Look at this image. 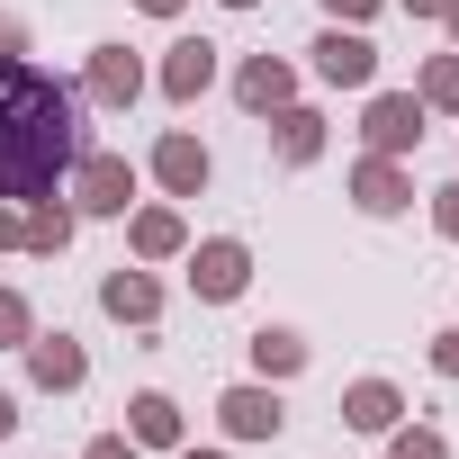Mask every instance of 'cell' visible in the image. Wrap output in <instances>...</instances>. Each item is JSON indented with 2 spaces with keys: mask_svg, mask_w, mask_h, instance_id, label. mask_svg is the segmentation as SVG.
<instances>
[{
  "mask_svg": "<svg viewBox=\"0 0 459 459\" xmlns=\"http://www.w3.org/2000/svg\"><path fill=\"white\" fill-rule=\"evenodd\" d=\"M82 153V91L55 82L46 64H0V198L28 207V198H55L64 171Z\"/></svg>",
  "mask_w": 459,
  "mask_h": 459,
  "instance_id": "obj_1",
  "label": "cell"
},
{
  "mask_svg": "<svg viewBox=\"0 0 459 459\" xmlns=\"http://www.w3.org/2000/svg\"><path fill=\"white\" fill-rule=\"evenodd\" d=\"M64 198H73V216H126V207H135V162L82 144L73 171H64Z\"/></svg>",
  "mask_w": 459,
  "mask_h": 459,
  "instance_id": "obj_2",
  "label": "cell"
},
{
  "mask_svg": "<svg viewBox=\"0 0 459 459\" xmlns=\"http://www.w3.org/2000/svg\"><path fill=\"white\" fill-rule=\"evenodd\" d=\"M189 289H198V307H235V298L253 289V244H244V235L189 244Z\"/></svg>",
  "mask_w": 459,
  "mask_h": 459,
  "instance_id": "obj_3",
  "label": "cell"
},
{
  "mask_svg": "<svg viewBox=\"0 0 459 459\" xmlns=\"http://www.w3.org/2000/svg\"><path fill=\"white\" fill-rule=\"evenodd\" d=\"M423 117H432V108H423L414 91H369V108H360V144L405 162V153L423 144Z\"/></svg>",
  "mask_w": 459,
  "mask_h": 459,
  "instance_id": "obj_4",
  "label": "cell"
},
{
  "mask_svg": "<svg viewBox=\"0 0 459 459\" xmlns=\"http://www.w3.org/2000/svg\"><path fill=\"white\" fill-rule=\"evenodd\" d=\"M216 423H225V441H280L289 405H280V387H271V378H235V387L216 396Z\"/></svg>",
  "mask_w": 459,
  "mask_h": 459,
  "instance_id": "obj_5",
  "label": "cell"
},
{
  "mask_svg": "<svg viewBox=\"0 0 459 459\" xmlns=\"http://www.w3.org/2000/svg\"><path fill=\"white\" fill-rule=\"evenodd\" d=\"M307 55H316V82L325 91H378V46L360 28H325Z\"/></svg>",
  "mask_w": 459,
  "mask_h": 459,
  "instance_id": "obj_6",
  "label": "cell"
},
{
  "mask_svg": "<svg viewBox=\"0 0 459 459\" xmlns=\"http://www.w3.org/2000/svg\"><path fill=\"white\" fill-rule=\"evenodd\" d=\"M82 100H91V108H135V100H144V64H135V46H91V64H82Z\"/></svg>",
  "mask_w": 459,
  "mask_h": 459,
  "instance_id": "obj_7",
  "label": "cell"
},
{
  "mask_svg": "<svg viewBox=\"0 0 459 459\" xmlns=\"http://www.w3.org/2000/svg\"><path fill=\"white\" fill-rule=\"evenodd\" d=\"M351 207H360V216H405V207H414V171H405L396 153H360V162H351Z\"/></svg>",
  "mask_w": 459,
  "mask_h": 459,
  "instance_id": "obj_8",
  "label": "cell"
},
{
  "mask_svg": "<svg viewBox=\"0 0 459 459\" xmlns=\"http://www.w3.org/2000/svg\"><path fill=\"white\" fill-rule=\"evenodd\" d=\"M19 360H28V378H37L46 396H73V387L91 378V351H82V333H64V325H55V333H28Z\"/></svg>",
  "mask_w": 459,
  "mask_h": 459,
  "instance_id": "obj_9",
  "label": "cell"
},
{
  "mask_svg": "<svg viewBox=\"0 0 459 459\" xmlns=\"http://www.w3.org/2000/svg\"><path fill=\"white\" fill-rule=\"evenodd\" d=\"M126 253H135L144 271L189 253V225H180V207H171V198H153V207H126Z\"/></svg>",
  "mask_w": 459,
  "mask_h": 459,
  "instance_id": "obj_10",
  "label": "cell"
},
{
  "mask_svg": "<svg viewBox=\"0 0 459 459\" xmlns=\"http://www.w3.org/2000/svg\"><path fill=\"white\" fill-rule=\"evenodd\" d=\"M73 235H82V216H73V198H64V189H55V198H28V207H19V253L55 262V253H73Z\"/></svg>",
  "mask_w": 459,
  "mask_h": 459,
  "instance_id": "obj_11",
  "label": "cell"
},
{
  "mask_svg": "<svg viewBox=\"0 0 459 459\" xmlns=\"http://www.w3.org/2000/svg\"><path fill=\"white\" fill-rule=\"evenodd\" d=\"M235 100H244L253 117L289 108V100H298V64H289V55H244V64H235Z\"/></svg>",
  "mask_w": 459,
  "mask_h": 459,
  "instance_id": "obj_12",
  "label": "cell"
},
{
  "mask_svg": "<svg viewBox=\"0 0 459 459\" xmlns=\"http://www.w3.org/2000/svg\"><path fill=\"white\" fill-rule=\"evenodd\" d=\"M207 171H216V162H207V144H198L189 126H171V135L153 144V180H162V198H198Z\"/></svg>",
  "mask_w": 459,
  "mask_h": 459,
  "instance_id": "obj_13",
  "label": "cell"
},
{
  "mask_svg": "<svg viewBox=\"0 0 459 459\" xmlns=\"http://www.w3.org/2000/svg\"><path fill=\"white\" fill-rule=\"evenodd\" d=\"M153 82H162V100H180V108H189V100H207V91H216V46H207V37H180V46L162 55V73H153Z\"/></svg>",
  "mask_w": 459,
  "mask_h": 459,
  "instance_id": "obj_14",
  "label": "cell"
},
{
  "mask_svg": "<svg viewBox=\"0 0 459 459\" xmlns=\"http://www.w3.org/2000/svg\"><path fill=\"white\" fill-rule=\"evenodd\" d=\"M342 423H351V432H369V441H387V432L405 423L396 378H351V387H342Z\"/></svg>",
  "mask_w": 459,
  "mask_h": 459,
  "instance_id": "obj_15",
  "label": "cell"
},
{
  "mask_svg": "<svg viewBox=\"0 0 459 459\" xmlns=\"http://www.w3.org/2000/svg\"><path fill=\"white\" fill-rule=\"evenodd\" d=\"M126 441H135V450H180V441H189V414H180L162 387H144V396H126Z\"/></svg>",
  "mask_w": 459,
  "mask_h": 459,
  "instance_id": "obj_16",
  "label": "cell"
},
{
  "mask_svg": "<svg viewBox=\"0 0 459 459\" xmlns=\"http://www.w3.org/2000/svg\"><path fill=\"white\" fill-rule=\"evenodd\" d=\"M100 307H108V316H117V325H153V316H162V280H153V271H144V262H135V271H126V262H117V271H108V280H100Z\"/></svg>",
  "mask_w": 459,
  "mask_h": 459,
  "instance_id": "obj_17",
  "label": "cell"
},
{
  "mask_svg": "<svg viewBox=\"0 0 459 459\" xmlns=\"http://www.w3.org/2000/svg\"><path fill=\"white\" fill-rule=\"evenodd\" d=\"M244 351H253V378H271V387H280V378H298V369L316 360V342H307L298 325H262Z\"/></svg>",
  "mask_w": 459,
  "mask_h": 459,
  "instance_id": "obj_18",
  "label": "cell"
},
{
  "mask_svg": "<svg viewBox=\"0 0 459 459\" xmlns=\"http://www.w3.org/2000/svg\"><path fill=\"white\" fill-rule=\"evenodd\" d=\"M271 153H280L289 171H307V162L325 153V117H316V108H298V100H289V108H271Z\"/></svg>",
  "mask_w": 459,
  "mask_h": 459,
  "instance_id": "obj_19",
  "label": "cell"
},
{
  "mask_svg": "<svg viewBox=\"0 0 459 459\" xmlns=\"http://www.w3.org/2000/svg\"><path fill=\"white\" fill-rule=\"evenodd\" d=\"M414 100L441 108V117H459V55H432V64L414 73Z\"/></svg>",
  "mask_w": 459,
  "mask_h": 459,
  "instance_id": "obj_20",
  "label": "cell"
},
{
  "mask_svg": "<svg viewBox=\"0 0 459 459\" xmlns=\"http://www.w3.org/2000/svg\"><path fill=\"white\" fill-rule=\"evenodd\" d=\"M387 459H450V441H441L432 423H396V432H387Z\"/></svg>",
  "mask_w": 459,
  "mask_h": 459,
  "instance_id": "obj_21",
  "label": "cell"
},
{
  "mask_svg": "<svg viewBox=\"0 0 459 459\" xmlns=\"http://www.w3.org/2000/svg\"><path fill=\"white\" fill-rule=\"evenodd\" d=\"M28 333H37V307L19 289H0V351H28Z\"/></svg>",
  "mask_w": 459,
  "mask_h": 459,
  "instance_id": "obj_22",
  "label": "cell"
},
{
  "mask_svg": "<svg viewBox=\"0 0 459 459\" xmlns=\"http://www.w3.org/2000/svg\"><path fill=\"white\" fill-rule=\"evenodd\" d=\"M432 235H441V244H459V180H441V189H432Z\"/></svg>",
  "mask_w": 459,
  "mask_h": 459,
  "instance_id": "obj_23",
  "label": "cell"
},
{
  "mask_svg": "<svg viewBox=\"0 0 459 459\" xmlns=\"http://www.w3.org/2000/svg\"><path fill=\"white\" fill-rule=\"evenodd\" d=\"M325 19H333V28H369V19H378V0H325Z\"/></svg>",
  "mask_w": 459,
  "mask_h": 459,
  "instance_id": "obj_24",
  "label": "cell"
},
{
  "mask_svg": "<svg viewBox=\"0 0 459 459\" xmlns=\"http://www.w3.org/2000/svg\"><path fill=\"white\" fill-rule=\"evenodd\" d=\"M19 55H28V19L0 10V64H19Z\"/></svg>",
  "mask_w": 459,
  "mask_h": 459,
  "instance_id": "obj_25",
  "label": "cell"
},
{
  "mask_svg": "<svg viewBox=\"0 0 459 459\" xmlns=\"http://www.w3.org/2000/svg\"><path fill=\"white\" fill-rule=\"evenodd\" d=\"M432 369H441V378H459V325H450V333H432Z\"/></svg>",
  "mask_w": 459,
  "mask_h": 459,
  "instance_id": "obj_26",
  "label": "cell"
},
{
  "mask_svg": "<svg viewBox=\"0 0 459 459\" xmlns=\"http://www.w3.org/2000/svg\"><path fill=\"white\" fill-rule=\"evenodd\" d=\"M82 459H144V450H135V441H126V432H100V441H91V450H82Z\"/></svg>",
  "mask_w": 459,
  "mask_h": 459,
  "instance_id": "obj_27",
  "label": "cell"
},
{
  "mask_svg": "<svg viewBox=\"0 0 459 459\" xmlns=\"http://www.w3.org/2000/svg\"><path fill=\"white\" fill-rule=\"evenodd\" d=\"M0 253H19V207L0 198Z\"/></svg>",
  "mask_w": 459,
  "mask_h": 459,
  "instance_id": "obj_28",
  "label": "cell"
},
{
  "mask_svg": "<svg viewBox=\"0 0 459 459\" xmlns=\"http://www.w3.org/2000/svg\"><path fill=\"white\" fill-rule=\"evenodd\" d=\"M396 10H405V19H441V10H450V0H396Z\"/></svg>",
  "mask_w": 459,
  "mask_h": 459,
  "instance_id": "obj_29",
  "label": "cell"
},
{
  "mask_svg": "<svg viewBox=\"0 0 459 459\" xmlns=\"http://www.w3.org/2000/svg\"><path fill=\"white\" fill-rule=\"evenodd\" d=\"M135 10H144V19H180V10H189V0H135Z\"/></svg>",
  "mask_w": 459,
  "mask_h": 459,
  "instance_id": "obj_30",
  "label": "cell"
},
{
  "mask_svg": "<svg viewBox=\"0 0 459 459\" xmlns=\"http://www.w3.org/2000/svg\"><path fill=\"white\" fill-rule=\"evenodd\" d=\"M10 432H19V396H10V387H0V441H10Z\"/></svg>",
  "mask_w": 459,
  "mask_h": 459,
  "instance_id": "obj_31",
  "label": "cell"
},
{
  "mask_svg": "<svg viewBox=\"0 0 459 459\" xmlns=\"http://www.w3.org/2000/svg\"><path fill=\"white\" fill-rule=\"evenodd\" d=\"M441 28H450V55H459V0H450V10H441Z\"/></svg>",
  "mask_w": 459,
  "mask_h": 459,
  "instance_id": "obj_32",
  "label": "cell"
},
{
  "mask_svg": "<svg viewBox=\"0 0 459 459\" xmlns=\"http://www.w3.org/2000/svg\"><path fill=\"white\" fill-rule=\"evenodd\" d=\"M171 459H225V450H198V441H180V450H171Z\"/></svg>",
  "mask_w": 459,
  "mask_h": 459,
  "instance_id": "obj_33",
  "label": "cell"
},
{
  "mask_svg": "<svg viewBox=\"0 0 459 459\" xmlns=\"http://www.w3.org/2000/svg\"><path fill=\"white\" fill-rule=\"evenodd\" d=\"M225 10H262V0H225Z\"/></svg>",
  "mask_w": 459,
  "mask_h": 459,
  "instance_id": "obj_34",
  "label": "cell"
}]
</instances>
